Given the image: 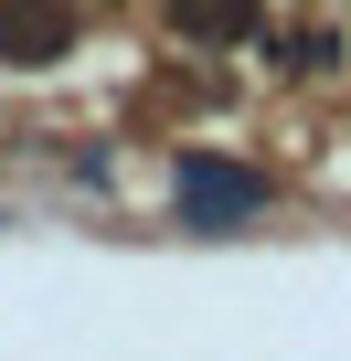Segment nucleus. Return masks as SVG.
I'll list each match as a JSON object with an SVG mask.
<instances>
[{
  "instance_id": "obj_1",
  "label": "nucleus",
  "mask_w": 351,
  "mask_h": 361,
  "mask_svg": "<svg viewBox=\"0 0 351 361\" xmlns=\"http://www.w3.org/2000/svg\"><path fill=\"white\" fill-rule=\"evenodd\" d=\"M170 192H182V224H192V234H245V224L266 213V170H245V159H224V149H182Z\"/></svg>"
},
{
  "instance_id": "obj_2",
  "label": "nucleus",
  "mask_w": 351,
  "mask_h": 361,
  "mask_svg": "<svg viewBox=\"0 0 351 361\" xmlns=\"http://www.w3.org/2000/svg\"><path fill=\"white\" fill-rule=\"evenodd\" d=\"M64 43H75V22L64 11H0V64H64Z\"/></svg>"
},
{
  "instance_id": "obj_3",
  "label": "nucleus",
  "mask_w": 351,
  "mask_h": 361,
  "mask_svg": "<svg viewBox=\"0 0 351 361\" xmlns=\"http://www.w3.org/2000/svg\"><path fill=\"white\" fill-rule=\"evenodd\" d=\"M170 22H182V43H245L256 32V0H182Z\"/></svg>"
},
{
  "instance_id": "obj_4",
  "label": "nucleus",
  "mask_w": 351,
  "mask_h": 361,
  "mask_svg": "<svg viewBox=\"0 0 351 361\" xmlns=\"http://www.w3.org/2000/svg\"><path fill=\"white\" fill-rule=\"evenodd\" d=\"M266 64H277V75H319V64H330V32H298V43H277Z\"/></svg>"
}]
</instances>
